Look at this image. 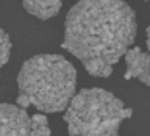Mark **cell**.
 I'll return each instance as SVG.
<instances>
[{
    "mask_svg": "<svg viewBox=\"0 0 150 136\" xmlns=\"http://www.w3.org/2000/svg\"><path fill=\"white\" fill-rule=\"evenodd\" d=\"M136 14L124 0H80L64 22L63 49L94 77H110L136 36Z\"/></svg>",
    "mask_w": 150,
    "mask_h": 136,
    "instance_id": "6da1fadb",
    "label": "cell"
},
{
    "mask_svg": "<svg viewBox=\"0 0 150 136\" xmlns=\"http://www.w3.org/2000/svg\"><path fill=\"white\" fill-rule=\"evenodd\" d=\"M17 88V106L59 113L67 108L75 96L77 70L61 55H36L22 64Z\"/></svg>",
    "mask_w": 150,
    "mask_h": 136,
    "instance_id": "7a4b0ae2",
    "label": "cell"
},
{
    "mask_svg": "<svg viewBox=\"0 0 150 136\" xmlns=\"http://www.w3.org/2000/svg\"><path fill=\"white\" fill-rule=\"evenodd\" d=\"M133 114L122 100L102 88L81 89L66 108L70 136H119L120 124Z\"/></svg>",
    "mask_w": 150,
    "mask_h": 136,
    "instance_id": "3957f363",
    "label": "cell"
},
{
    "mask_svg": "<svg viewBox=\"0 0 150 136\" xmlns=\"http://www.w3.org/2000/svg\"><path fill=\"white\" fill-rule=\"evenodd\" d=\"M0 136H30V116L23 108L0 103Z\"/></svg>",
    "mask_w": 150,
    "mask_h": 136,
    "instance_id": "277c9868",
    "label": "cell"
},
{
    "mask_svg": "<svg viewBox=\"0 0 150 136\" xmlns=\"http://www.w3.org/2000/svg\"><path fill=\"white\" fill-rule=\"evenodd\" d=\"M125 80L138 78L139 81L150 86V53L139 47L128 49L125 53Z\"/></svg>",
    "mask_w": 150,
    "mask_h": 136,
    "instance_id": "5b68a950",
    "label": "cell"
},
{
    "mask_svg": "<svg viewBox=\"0 0 150 136\" xmlns=\"http://www.w3.org/2000/svg\"><path fill=\"white\" fill-rule=\"evenodd\" d=\"M64 0H22L23 8L38 19H50L59 13Z\"/></svg>",
    "mask_w": 150,
    "mask_h": 136,
    "instance_id": "8992f818",
    "label": "cell"
},
{
    "mask_svg": "<svg viewBox=\"0 0 150 136\" xmlns=\"http://www.w3.org/2000/svg\"><path fill=\"white\" fill-rule=\"evenodd\" d=\"M50 125L44 114L30 116V136H50Z\"/></svg>",
    "mask_w": 150,
    "mask_h": 136,
    "instance_id": "52a82bcc",
    "label": "cell"
},
{
    "mask_svg": "<svg viewBox=\"0 0 150 136\" xmlns=\"http://www.w3.org/2000/svg\"><path fill=\"white\" fill-rule=\"evenodd\" d=\"M9 55H11V41L6 31L0 28V69L8 63Z\"/></svg>",
    "mask_w": 150,
    "mask_h": 136,
    "instance_id": "ba28073f",
    "label": "cell"
},
{
    "mask_svg": "<svg viewBox=\"0 0 150 136\" xmlns=\"http://www.w3.org/2000/svg\"><path fill=\"white\" fill-rule=\"evenodd\" d=\"M147 47H149V53H150V25L147 28Z\"/></svg>",
    "mask_w": 150,
    "mask_h": 136,
    "instance_id": "9c48e42d",
    "label": "cell"
}]
</instances>
